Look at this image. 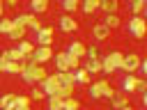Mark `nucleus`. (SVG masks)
<instances>
[{"mask_svg": "<svg viewBox=\"0 0 147 110\" xmlns=\"http://www.w3.org/2000/svg\"><path fill=\"white\" fill-rule=\"evenodd\" d=\"M122 60H124V53L110 50V53L101 60V73H113V71L122 69Z\"/></svg>", "mask_w": 147, "mask_h": 110, "instance_id": "nucleus-1", "label": "nucleus"}, {"mask_svg": "<svg viewBox=\"0 0 147 110\" xmlns=\"http://www.w3.org/2000/svg\"><path fill=\"white\" fill-rule=\"evenodd\" d=\"M87 96H90L92 101H99V99H110V96H113V87L108 85V80H96V82H92V85H90Z\"/></svg>", "mask_w": 147, "mask_h": 110, "instance_id": "nucleus-2", "label": "nucleus"}, {"mask_svg": "<svg viewBox=\"0 0 147 110\" xmlns=\"http://www.w3.org/2000/svg\"><path fill=\"white\" fill-rule=\"evenodd\" d=\"M145 30H147V25H145V16H131V18H129V23H126V32H129L131 37L142 39V37H145Z\"/></svg>", "mask_w": 147, "mask_h": 110, "instance_id": "nucleus-3", "label": "nucleus"}, {"mask_svg": "<svg viewBox=\"0 0 147 110\" xmlns=\"http://www.w3.org/2000/svg\"><path fill=\"white\" fill-rule=\"evenodd\" d=\"M51 57H53L51 46H37V48L32 50V55H28L25 60H28V62H34V64H44V62H48Z\"/></svg>", "mask_w": 147, "mask_h": 110, "instance_id": "nucleus-4", "label": "nucleus"}, {"mask_svg": "<svg viewBox=\"0 0 147 110\" xmlns=\"http://www.w3.org/2000/svg\"><path fill=\"white\" fill-rule=\"evenodd\" d=\"M140 55L138 53H129V55H124V60H122V71H126V73H136L138 71V66H140Z\"/></svg>", "mask_w": 147, "mask_h": 110, "instance_id": "nucleus-5", "label": "nucleus"}, {"mask_svg": "<svg viewBox=\"0 0 147 110\" xmlns=\"http://www.w3.org/2000/svg\"><path fill=\"white\" fill-rule=\"evenodd\" d=\"M57 87H60V82H57V76H55V73H53V76H46V80L39 82V89H41L46 96H53V94L57 92Z\"/></svg>", "mask_w": 147, "mask_h": 110, "instance_id": "nucleus-6", "label": "nucleus"}, {"mask_svg": "<svg viewBox=\"0 0 147 110\" xmlns=\"http://www.w3.org/2000/svg\"><path fill=\"white\" fill-rule=\"evenodd\" d=\"M57 23H60V30H62V32H76V30H78V23H76V18H74L71 14H62Z\"/></svg>", "mask_w": 147, "mask_h": 110, "instance_id": "nucleus-7", "label": "nucleus"}, {"mask_svg": "<svg viewBox=\"0 0 147 110\" xmlns=\"http://www.w3.org/2000/svg\"><path fill=\"white\" fill-rule=\"evenodd\" d=\"M108 101H110V108H113V110H119V108L129 105V94H124V92H113V96H110Z\"/></svg>", "mask_w": 147, "mask_h": 110, "instance_id": "nucleus-8", "label": "nucleus"}, {"mask_svg": "<svg viewBox=\"0 0 147 110\" xmlns=\"http://www.w3.org/2000/svg\"><path fill=\"white\" fill-rule=\"evenodd\" d=\"M136 85H138V78H136L133 73H126V76L119 80V87H122V92H124V94L136 92Z\"/></svg>", "mask_w": 147, "mask_h": 110, "instance_id": "nucleus-9", "label": "nucleus"}, {"mask_svg": "<svg viewBox=\"0 0 147 110\" xmlns=\"http://www.w3.org/2000/svg\"><path fill=\"white\" fill-rule=\"evenodd\" d=\"M53 44V30L51 28H41L37 32V46H51Z\"/></svg>", "mask_w": 147, "mask_h": 110, "instance_id": "nucleus-10", "label": "nucleus"}, {"mask_svg": "<svg viewBox=\"0 0 147 110\" xmlns=\"http://www.w3.org/2000/svg\"><path fill=\"white\" fill-rule=\"evenodd\" d=\"M34 69H37V64L25 60V66H23V71H21V78H23L28 85H34Z\"/></svg>", "mask_w": 147, "mask_h": 110, "instance_id": "nucleus-11", "label": "nucleus"}, {"mask_svg": "<svg viewBox=\"0 0 147 110\" xmlns=\"http://www.w3.org/2000/svg\"><path fill=\"white\" fill-rule=\"evenodd\" d=\"M92 37H94L96 41H103V39L110 37V30H108L103 23H94V25H92Z\"/></svg>", "mask_w": 147, "mask_h": 110, "instance_id": "nucleus-12", "label": "nucleus"}, {"mask_svg": "<svg viewBox=\"0 0 147 110\" xmlns=\"http://www.w3.org/2000/svg\"><path fill=\"white\" fill-rule=\"evenodd\" d=\"M53 57H55V66H57V71H69V55H67V50L55 53Z\"/></svg>", "mask_w": 147, "mask_h": 110, "instance_id": "nucleus-13", "label": "nucleus"}, {"mask_svg": "<svg viewBox=\"0 0 147 110\" xmlns=\"http://www.w3.org/2000/svg\"><path fill=\"white\" fill-rule=\"evenodd\" d=\"M55 76H57V82H60V85H64V87H74V85H76V80H74V73H71V71H57Z\"/></svg>", "mask_w": 147, "mask_h": 110, "instance_id": "nucleus-14", "label": "nucleus"}, {"mask_svg": "<svg viewBox=\"0 0 147 110\" xmlns=\"http://www.w3.org/2000/svg\"><path fill=\"white\" fill-rule=\"evenodd\" d=\"M85 50H87V48H85L80 41H71V44L67 46V53L74 55V57H78V60H80V55H85Z\"/></svg>", "mask_w": 147, "mask_h": 110, "instance_id": "nucleus-15", "label": "nucleus"}, {"mask_svg": "<svg viewBox=\"0 0 147 110\" xmlns=\"http://www.w3.org/2000/svg\"><path fill=\"white\" fill-rule=\"evenodd\" d=\"M28 7H30V14L37 16V14H44V11L48 9V2H46V0H32Z\"/></svg>", "mask_w": 147, "mask_h": 110, "instance_id": "nucleus-16", "label": "nucleus"}, {"mask_svg": "<svg viewBox=\"0 0 147 110\" xmlns=\"http://www.w3.org/2000/svg\"><path fill=\"white\" fill-rule=\"evenodd\" d=\"M99 9L103 14H117V0H101L99 2Z\"/></svg>", "mask_w": 147, "mask_h": 110, "instance_id": "nucleus-17", "label": "nucleus"}, {"mask_svg": "<svg viewBox=\"0 0 147 110\" xmlns=\"http://www.w3.org/2000/svg\"><path fill=\"white\" fill-rule=\"evenodd\" d=\"M23 66H25V62H11V60H9V62L2 66V71H5V73H18V76H21Z\"/></svg>", "mask_w": 147, "mask_h": 110, "instance_id": "nucleus-18", "label": "nucleus"}, {"mask_svg": "<svg viewBox=\"0 0 147 110\" xmlns=\"http://www.w3.org/2000/svg\"><path fill=\"white\" fill-rule=\"evenodd\" d=\"M108 30H113V28H119V16L117 14H103V21H101Z\"/></svg>", "mask_w": 147, "mask_h": 110, "instance_id": "nucleus-19", "label": "nucleus"}, {"mask_svg": "<svg viewBox=\"0 0 147 110\" xmlns=\"http://www.w3.org/2000/svg\"><path fill=\"white\" fill-rule=\"evenodd\" d=\"M71 73H74V80H76L78 85H87V82H90V73H87L85 69H80V66H78V69H76V71H71Z\"/></svg>", "mask_w": 147, "mask_h": 110, "instance_id": "nucleus-20", "label": "nucleus"}, {"mask_svg": "<svg viewBox=\"0 0 147 110\" xmlns=\"http://www.w3.org/2000/svg\"><path fill=\"white\" fill-rule=\"evenodd\" d=\"M80 9H83V14H94L96 9H99V0H85L83 5H80Z\"/></svg>", "mask_w": 147, "mask_h": 110, "instance_id": "nucleus-21", "label": "nucleus"}, {"mask_svg": "<svg viewBox=\"0 0 147 110\" xmlns=\"http://www.w3.org/2000/svg\"><path fill=\"white\" fill-rule=\"evenodd\" d=\"M62 110H80V101L76 96H69L62 101Z\"/></svg>", "mask_w": 147, "mask_h": 110, "instance_id": "nucleus-22", "label": "nucleus"}, {"mask_svg": "<svg viewBox=\"0 0 147 110\" xmlns=\"http://www.w3.org/2000/svg\"><path fill=\"white\" fill-rule=\"evenodd\" d=\"M83 69L87 73H101V60H87V64Z\"/></svg>", "mask_w": 147, "mask_h": 110, "instance_id": "nucleus-23", "label": "nucleus"}, {"mask_svg": "<svg viewBox=\"0 0 147 110\" xmlns=\"http://www.w3.org/2000/svg\"><path fill=\"white\" fill-rule=\"evenodd\" d=\"M53 96H57L60 101H64V99L74 96V87H64V85H60V87H57V92H55Z\"/></svg>", "mask_w": 147, "mask_h": 110, "instance_id": "nucleus-24", "label": "nucleus"}, {"mask_svg": "<svg viewBox=\"0 0 147 110\" xmlns=\"http://www.w3.org/2000/svg\"><path fill=\"white\" fill-rule=\"evenodd\" d=\"M129 9L133 11V16H142V11H145V2H142V0H133V2H129Z\"/></svg>", "mask_w": 147, "mask_h": 110, "instance_id": "nucleus-25", "label": "nucleus"}, {"mask_svg": "<svg viewBox=\"0 0 147 110\" xmlns=\"http://www.w3.org/2000/svg\"><path fill=\"white\" fill-rule=\"evenodd\" d=\"M23 37H25V28H11L7 34V39H14V41H23Z\"/></svg>", "mask_w": 147, "mask_h": 110, "instance_id": "nucleus-26", "label": "nucleus"}, {"mask_svg": "<svg viewBox=\"0 0 147 110\" xmlns=\"http://www.w3.org/2000/svg\"><path fill=\"white\" fill-rule=\"evenodd\" d=\"M46 110H62V101L57 96H46Z\"/></svg>", "mask_w": 147, "mask_h": 110, "instance_id": "nucleus-27", "label": "nucleus"}, {"mask_svg": "<svg viewBox=\"0 0 147 110\" xmlns=\"http://www.w3.org/2000/svg\"><path fill=\"white\" fill-rule=\"evenodd\" d=\"M16 48H18L25 57H28V55H32V50H34V46H32L30 41H25V39H23V41H18V44H16Z\"/></svg>", "mask_w": 147, "mask_h": 110, "instance_id": "nucleus-28", "label": "nucleus"}, {"mask_svg": "<svg viewBox=\"0 0 147 110\" xmlns=\"http://www.w3.org/2000/svg\"><path fill=\"white\" fill-rule=\"evenodd\" d=\"M25 28H32L34 32H39V30H41V21H39L34 14H28V25H25Z\"/></svg>", "mask_w": 147, "mask_h": 110, "instance_id": "nucleus-29", "label": "nucleus"}, {"mask_svg": "<svg viewBox=\"0 0 147 110\" xmlns=\"http://www.w3.org/2000/svg\"><path fill=\"white\" fill-rule=\"evenodd\" d=\"M60 7H62L64 11H76L80 5H78V0H62V2H60Z\"/></svg>", "mask_w": 147, "mask_h": 110, "instance_id": "nucleus-30", "label": "nucleus"}, {"mask_svg": "<svg viewBox=\"0 0 147 110\" xmlns=\"http://www.w3.org/2000/svg\"><path fill=\"white\" fill-rule=\"evenodd\" d=\"M11 23H14V28H25L28 25V14H16L11 18Z\"/></svg>", "mask_w": 147, "mask_h": 110, "instance_id": "nucleus-31", "label": "nucleus"}, {"mask_svg": "<svg viewBox=\"0 0 147 110\" xmlns=\"http://www.w3.org/2000/svg\"><path fill=\"white\" fill-rule=\"evenodd\" d=\"M14 28V23H11V18H0V34H9V30Z\"/></svg>", "mask_w": 147, "mask_h": 110, "instance_id": "nucleus-32", "label": "nucleus"}, {"mask_svg": "<svg viewBox=\"0 0 147 110\" xmlns=\"http://www.w3.org/2000/svg\"><path fill=\"white\" fill-rule=\"evenodd\" d=\"M85 55H87V60H99V46L92 44V46L85 50Z\"/></svg>", "mask_w": 147, "mask_h": 110, "instance_id": "nucleus-33", "label": "nucleus"}, {"mask_svg": "<svg viewBox=\"0 0 147 110\" xmlns=\"http://www.w3.org/2000/svg\"><path fill=\"white\" fill-rule=\"evenodd\" d=\"M14 103H16V108H30V99L28 96H21V94L14 99Z\"/></svg>", "mask_w": 147, "mask_h": 110, "instance_id": "nucleus-34", "label": "nucleus"}, {"mask_svg": "<svg viewBox=\"0 0 147 110\" xmlns=\"http://www.w3.org/2000/svg\"><path fill=\"white\" fill-rule=\"evenodd\" d=\"M30 96H32V99H34V101H41V99H46V94H44V92H41V89H39V87H34V89H32V94H30Z\"/></svg>", "mask_w": 147, "mask_h": 110, "instance_id": "nucleus-35", "label": "nucleus"}, {"mask_svg": "<svg viewBox=\"0 0 147 110\" xmlns=\"http://www.w3.org/2000/svg\"><path fill=\"white\" fill-rule=\"evenodd\" d=\"M14 96H16V94H5V96H0V110H2L9 101H14Z\"/></svg>", "mask_w": 147, "mask_h": 110, "instance_id": "nucleus-36", "label": "nucleus"}, {"mask_svg": "<svg viewBox=\"0 0 147 110\" xmlns=\"http://www.w3.org/2000/svg\"><path fill=\"white\" fill-rule=\"evenodd\" d=\"M147 89V82L142 80V78H138V85H136V92H145Z\"/></svg>", "mask_w": 147, "mask_h": 110, "instance_id": "nucleus-37", "label": "nucleus"}, {"mask_svg": "<svg viewBox=\"0 0 147 110\" xmlns=\"http://www.w3.org/2000/svg\"><path fill=\"white\" fill-rule=\"evenodd\" d=\"M2 11H5V5L0 2V18H2Z\"/></svg>", "mask_w": 147, "mask_h": 110, "instance_id": "nucleus-38", "label": "nucleus"}, {"mask_svg": "<svg viewBox=\"0 0 147 110\" xmlns=\"http://www.w3.org/2000/svg\"><path fill=\"white\" fill-rule=\"evenodd\" d=\"M119 110H133V108H131V105H124V108H119Z\"/></svg>", "mask_w": 147, "mask_h": 110, "instance_id": "nucleus-39", "label": "nucleus"}, {"mask_svg": "<svg viewBox=\"0 0 147 110\" xmlns=\"http://www.w3.org/2000/svg\"><path fill=\"white\" fill-rule=\"evenodd\" d=\"M16 110H30V108H16Z\"/></svg>", "mask_w": 147, "mask_h": 110, "instance_id": "nucleus-40", "label": "nucleus"}, {"mask_svg": "<svg viewBox=\"0 0 147 110\" xmlns=\"http://www.w3.org/2000/svg\"><path fill=\"white\" fill-rule=\"evenodd\" d=\"M0 71H2V64H0Z\"/></svg>", "mask_w": 147, "mask_h": 110, "instance_id": "nucleus-41", "label": "nucleus"}]
</instances>
